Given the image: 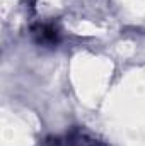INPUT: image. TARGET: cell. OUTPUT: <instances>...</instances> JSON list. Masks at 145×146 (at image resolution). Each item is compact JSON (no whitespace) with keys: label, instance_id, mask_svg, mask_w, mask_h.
<instances>
[{"label":"cell","instance_id":"1","mask_svg":"<svg viewBox=\"0 0 145 146\" xmlns=\"http://www.w3.org/2000/svg\"><path fill=\"white\" fill-rule=\"evenodd\" d=\"M34 36L38 37V42L41 44H53L58 41V34L50 26H38L34 29Z\"/></svg>","mask_w":145,"mask_h":146}]
</instances>
